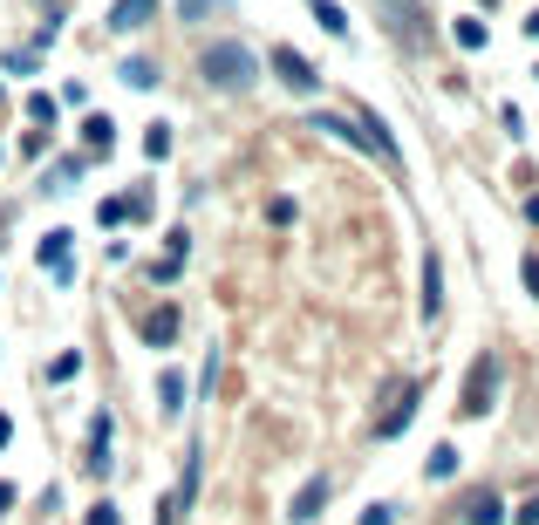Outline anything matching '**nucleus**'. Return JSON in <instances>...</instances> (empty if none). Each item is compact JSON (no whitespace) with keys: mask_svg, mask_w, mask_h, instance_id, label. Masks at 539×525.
Masks as SVG:
<instances>
[{"mask_svg":"<svg viewBox=\"0 0 539 525\" xmlns=\"http://www.w3.org/2000/svg\"><path fill=\"white\" fill-rule=\"evenodd\" d=\"M492 396H499V362H492V355H478L471 375H464V403H458V410L464 416H485V410H492Z\"/></svg>","mask_w":539,"mask_h":525,"instance_id":"2","label":"nucleus"},{"mask_svg":"<svg viewBox=\"0 0 539 525\" xmlns=\"http://www.w3.org/2000/svg\"><path fill=\"white\" fill-rule=\"evenodd\" d=\"M451 35H458V48H485V28H478V21H458Z\"/></svg>","mask_w":539,"mask_h":525,"instance_id":"13","label":"nucleus"},{"mask_svg":"<svg viewBox=\"0 0 539 525\" xmlns=\"http://www.w3.org/2000/svg\"><path fill=\"white\" fill-rule=\"evenodd\" d=\"M526 35H533V41H539V7H533V21H526Z\"/></svg>","mask_w":539,"mask_h":525,"instance_id":"20","label":"nucleus"},{"mask_svg":"<svg viewBox=\"0 0 539 525\" xmlns=\"http://www.w3.org/2000/svg\"><path fill=\"white\" fill-rule=\"evenodd\" d=\"M198 69H205V82H219L226 96H239V89H253L260 62H253V48H239V41H212Z\"/></svg>","mask_w":539,"mask_h":525,"instance_id":"1","label":"nucleus"},{"mask_svg":"<svg viewBox=\"0 0 539 525\" xmlns=\"http://www.w3.org/2000/svg\"><path fill=\"white\" fill-rule=\"evenodd\" d=\"M7 505H14V485H0V519H7Z\"/></svg>","mask_w":539,"mask_h":525,"instance_id":"19","label":"nucleus"},{"mask_svg":"<svg viewBox=\"0 0 539 525\" xmlns=\"http://www.w3.org/2000/svg\"><path fill=\"white\" fill-rule=\"evenodd\" d=\"M178 7H185V21H198V14H205L212 0H178Z\"/></svg>","mask_w":539,"mask_h":525,"instance_id":"17","label":"nucleus"},{"mask_svg":"<svg viewBox=\"0 0 539 525\" xmlns=\"http://www.w3.org/2000/svg\"><path fill=\"white\" fill-rule=\"evenodd\" d=\"M458 519L464 525H505V498H499V491H464Z\"/></svg>","mask_w":539,"mask_h":525,"instance_id":"3","label":"nucleus"},{"mask_svg":"<svg viewBox=\"0 0 539 525\" xmlns=\"http://www.w3.org/2000/svg\"><path fill=\"white\" fill-rule=\"evenodd\" d=\"M144 335H151V348H164V341H178V307H157L151 321H144Z\"/></svg>","mask_w":539,"mask_h":525,"instance_id":"8","label":"nucleus"},{"mask_svg":"<svg viewBox=\"0 0 539 525\" xmlns=\"http://www.w3.org/2000/svg\"><path fill=\"white\" fill-rule=\"evenodd\" d=\"M444 314V266L424 260V321H437Z\"/></svg>","mask_w":539,"mask_h":525,"instance_id":"7","label":"nucleus"},{"mask_svg":"<svg viewBox=\"0 0 539 525\" xmlns=\"http://www.w3.org/2000/svg\"><path fill=\"white\" fill-rule=\"evenodd\" d=\"M7 430H14V423H7V416H0V444H7Z\"/></svg>","mask_w":539,"mask_h":525,"instance_id":"21","label":"nucleus"},{"mask_svg":"<svg viewBox=\"0 0 539 525\" xmlns=\"http://www.w3.org/2000/svg\"><path fill=\"white\" fill-rule=\"evenodd\" d=\"M151 14H157V0H116V7H110V28H116V35H137Z\"/></svg>","mask_w":539,"mask_h":525,"instance_id":"5","label":"nucleus"},{"mask_svg":"<svg viewBox=\"0 0 539 525\" xmlns=\"http://www.w3.org/2000/svg\"><path fill=\"white\" fill-rule=\"evenodd\" d=\"M314 21H321L328 35H348V14L335 7V0H314Z\"/></svg>","mask_w":539,"mask_h":525,"instance_id":"11","label":"nucleus"},{"mask_svg":"<svg viewBox=\"0 0 539 525\" xmlns=\"http://www.w3.org/2000/svg\"><path fill=\"white\" fill-rule=\"evenodd\" d=\"M41 266L69 273V232H48V239H41Z\"/></svg>","mask_w":539,"mask_h":525,"instance_id":"10","label":"nucleus"},{"mask_svg":"<svg viewBox=\"0 0 539 525\" xmlns=\"http://www.w3.org/2000/svg\"><path fill=\"white\" fill-rule=\"evenodd\" d=\"M89 525H116V505H96V512H89Z\"/></svg>","mask_w":539,"mask_h":525,"instance_id":"16","label":"nucleus"},{"mask_svg":"<svg viewBox=\"0 0 539 525\" xmlns=\"http://www.w3.org/2000/svg\"><path fill=\"white\" fill-rule=\"evenodd\" d=\"M321 505H328V478H314V485H301V498H294V519L308 525L314 512H321Z\"/></svg>","mask_w":539,"mask_h":525,"instance_id":"9","label":"nucleus"},{"mask_svg":"<svg viewBox=\"0 0 539 525\" xmlns=\"http://www.w3.org/2000/svg\"><path fill=\"white\" fill-rule=\"evenodd\" d=\"M526 287H533V294H539V260H526Z\"/></svg>","mask_w":539,"mask_h":525,"instance_id":"18","label":"nucleus"},{"mask_svg":"<svg viewBox=\"0 0 539 525\" xmlns=\"http://www.w3.org/2000/svg\"><path fill=\"white\" fill-rule=\"evenodd\" d=\"M82 137H89L96 150H110V116H89V123H82Z\"/></svg>","mask_w":539,"mask_h":525,"instance_id":"12","label":"nucleus"},{"mask_svg":"<svg viewBox=\"0 0 539 525\" xmlns=\"http://www.w3.org/2000/svg\"><path fill=\"white\" fill-rule=\"evenodd\" d=\"M512 519H519V525H539V491L526 498V505H519V512H512Z\"/></svg>","mask_w":539,"mask_h":525,"instance_id":"15","label":"nucleus"},{"mask_svg":"<svg viewBox=\"0 0 539 525\" xmlns=\"http://www.w3.org/2000/svg\"><path fill=\"white\" fill-rule=\"evenodd\" d=\"M417 403H424V389H417V382H410V389H403V396H396V403H389V416H383V423H376V437H403V423H410V416H417Z\"/></svg>","mask_w":539,"mask_h":525,"instance_id":"4","label":"nucleus"},{"mask_svg":"<svg viewBox=\"0 0 539 525\" xmlns=\"http://www.w3.org/2000/svg\"><path fill=\"white\" fill-rule=\"evenodd\" d=\"M273 69H280V82H294V89H321V75H314L294 48H273Z\"/></svg>","mask_w":539,"mask_h":525,"instance_id":"6","label":"nucleus"},{"mask_svg":"<svg viewBox=\"0 0 539 525\" xmlns=\"http://www.w3.org/2000/svg\"><path fill=\"white\" fill-rule=\"evenodd\" d=\"M164 410H171V416L185 410V382H178V375H164Z\"/></svg>","mask_w":539,"mask_h":525,"instance_id":"14","label":"nucleus"}]
</instances>
